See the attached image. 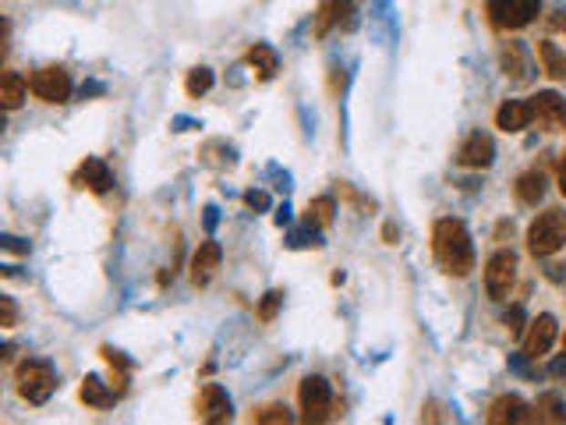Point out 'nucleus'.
<instances>
[{"label": "nucleus", "instance_id": "nucleus-7", "mask_svg": "<svg viewBox=\"0 0 566 425\" xmlns=\"http://www.w3.org/2000/svg\"><path fill=\"white\" fill-rule=\"evenodd\" d=\"M29 89L43 103H64L71 96V75L64 67H39L29 78Z\"/></svg>", "mask_w": 566, "mask_h": 425}, {"label": "nucleus", "instance_id": "nucleus-25", "mask_svg": "<svg viewBox=\"0 0 566 425\" xmlns=\"http://www.w3.org/2000/svg\"><path fill=\"white\" fill-rule=\"evenodd\" d=\"M184 89H188V96H191V99L206 96V92L212 89V71H209V67H191V71H188V82H184Z\"/></svg>", "mask_w": 566, "mask_h": 425}, {"label": "nucleus", "instance_id": "nucleus-18", "mask_svg": "<svg viewBox=\"0 0 566 425\" xmlns=\"http://www.w3.org/2000/svg\"><path fill=\"white\" fill-rule=\"evenodd\" d=\"M244 64H248L259 78H273V75L280 71V57H276V50L266 47V43H255V47L244 54Z\"/></svg>", "mask_w": 566, "mask_h": 425}, {"label": "nucleus", "instance_id": "nucleus-30", "mask_svg": "<svg viewBox=\"0 0 566 425\" xmlns=\"http://www.w3.org/2000/svg\"><path fill=\"white\" fill-rule=\"evenodd\" d=\"M244 202H248L252 210H262V206H266V195H262V192H248V199H244Z\"/></svg>", "mask_w": 566, "mask_h": 425}, {"label": "nucleus", "instance_id": "nucleus-14", "mask_svg": "<svg viewBox=\"0 0 566 425\" xmlns=\"http://www.w3.org/2000/svg\"><path fill=\"white\" fill-rule=\"evenodd\" d=\"M220 259H223V252H220V244L216 242L199 244L195 255H191V284H195V287H206L209 280L216 276V270H220Z\"/></svg>", "mask_w": 566, "mask_h": 425}, {"label": "nucleus", "instance_id": "nucleus-23", "mask_svg": "<svg viewBox=\"0 0 566 425\" xmlns=\"http://www.w3.org/2000/svg\"><path fill=\"white\" fill-rule=\"evenodd\" d=\"M333 216H336V202H333L329 195H319V199H312V202H308L304 223H308V227H329V223H333Z\"/></svg>", "mask_w": 566, "mask_h": 425}, {"label": "nucleus", "instance_id": "nucleus-5", "mask_svg": "<svg viewBox=\"0 0 566 425\" xmlns=\"http://www.w3.org/2000/svg\"><path fill=\"white\" fill-rule=\"evenodd\" d=\"M301 411H304V422H326L333 415V387L323 376H304L298 387Z\"/></svg>", "mask_w": 566, "mask_h": 425}, {"label": "nucleus", "instance_id": "nucleus-4", "mask_svg": "<svg viewBox=\"0 0 566 425\" xmlns=\"http://www.w3.org/2000/svg\"><path fill=\"white\" fill-rule=\"evenodd\" d=\"M513 284H517V255L509 248L492 252L489 263H485V291H489V298L507 302Z\"/></svg>", "mask_w": 566, "mask_h": 425}, {"label": "nucleus", "instance_id": "nucleus-15", "mask_svg": "<svg viewBox=\"0 0 566 425\" xmlns=\"http://www.w3.org/2000/svg\"><path fill=\"white\" fill-rule=\"evenodd\" d=\"M75 184H78V188H89L92 195H103V192H110L114 178H110V167H107L103 160L89 156V160H86V163L78 167V174H75Z\"/></svg>", "mask_w": 566, "mask_h": 425}, {"label": "nucleus", "instance_id": "nucleus-19", "mask_svg": "<svg viewBox=\"0 0 566 425\" xmlns=\"http://www.w3.org/2000/svg\"><path fill=\"white\" fill-rule=\"evenodd\" d=\"M513 188H517V199H520L524 206H538V202L545 199V174H541L538 167L535 171H524Z\"/></svg>", "mask_w": 566, "mask_h": 425}, {"label": "nucleus", "instance_id": "nucleus-29", "mask_svg": "<svg viewBox=\"0 0 566 425\" xmlns=\"http://www.w3.org/2000/svg\"><path fill=\"white\" fill-rule=\"evenodd\" d=\"M0 312H4L0 327H4V330H11V327H15V316H18V312H15V302H11V298H0Z\"/></svg>", "mask_w": 566, "mask_h": 425}, {"label": "nucleus", "instance_id": "nucleus-26", "mask_svg": "<svg viewBox=\"0 0 566 425\" xmlns=\"http://www.w3.org/2000/svg\"><path fill=\"white\" fill-rule=\"evenodd\" d=\"M252 422H262V425H287L291 422V411L283 404H266L259 411H252Z\"/></svg>", "mask_w": 566, "mask_h": 425}, {"label": "nucleus", "instance_id": "nucleus-16", "mask_svg": "<svg viewBox=\"0 0 566 425\" xmlns=\"http://www.w3.org/2000/svg\"><path fill=\"white\" fill-rule=\"evenodd\" d=\"M531 121H535V114H531V103H524V99H507V103L496 110V128H503L509 135L524 131Z\"/></svg>", "mask_w": 566, "mask_h": 425}, {"label": "nucleus", "instance_id": "nucleus-17", "mask_svg": "<svg viewBox=\"0 0 566 425\" xmlns=\"http://www.w3.org/2000/svg\"><path fill=\"white\" fill-rule=\"evenodd\" d=\"M78 397H82V404H89V408H96V411H103V408H110V404L118 400V390H110L99 376H86Z\"/></svg>", "mask_w": 566, "mask_h": 425}, {"label": "nucleus", "instance_id": "nucleus-22", "mask_svg": "<svg viewBox=\"0 0 566 425\" xmlns=\"http://www.w3.org/2000/svg\"><path fill=\"white\" fill-rule=\"evenodd\" d=\"M538 61H541V71L549 75V78H566V57L560 54V47L552 43V39H541L538 43Z\"/></svg>", "mask_w": 566, "mask_h": 425}, {"label": "nucleus", "instance_id": "nucleus-33", "mask_svg": "<svg viewBox=\"0 0 566 425\" xmlns=\"http://www.w3.org/2000/svg\"><path fill=\"white\" fill-rule=\"evenodd\" d=\"M383 234H386V242H389V244H396V242H393V238H396V231H393V223H386V231H383Z\"/></svg>", "mask_w": 566, "mask_h": 425}, {"label": "nucleus", "instance_id": "nucleus-32", "mask_svg": "<svg viewBox=\"0 0 566 425\" xmlns=\"http://www.w3.org/2000/svg\"><path fill=\"white\" fill-rule=\"evenodd\" d=\"M560 192H563V199H566V156L560 160Z\"/></svg>", "mask_w": 566, "mask_h": 425}, {"label": "nucleus", "instance_id": "nucleus-11", "mask_svg": "<svg viewBox=\"0 0 566 425\" xmlns=\"http://www.w3.org/2000/svg\"><path fill=\"white\" fill-rule=\"evenodd\" d=\"M351 15H355V4L351 0H319V11H315V39H323L329 29H340V26H351Z\"/></svg>", "mask_w": 566, "mask_h": 425}, {"label": "nucleus", "instance_id": "nucleus-3", "mask_svg": "<svg viewBox=\"0 0 566 425\" xmlns=\"http://www.w3.org/2000/svg\"><path fill=\"white\" fill-rule=\"evenodd\" d=\"M15 383H18L22 400H29V404H46L54 397V390H57V376H54L50 362H36V358L18 365Z\"/></svg>", "mask_w": 566, "mask_h": 425}, {"label": "nucleus", "instance_id": "nucleus-27", "mask_svg": "<svg viewBox=\"0 0 566 425\" xmlns=\"http://www.w3.org/2000/svg\"><path fill=\"white\" fill-rule=\"evenodd\" d=\"M280 305H283V295H280V291H269L266 298H262V305H259V319H262V323H273L276 312H280Z\"/></svg>", "mask_w": 566, "mask_h": 425}, {"label": "nucleus", "instance_id": "nucleus-1", "mask_svg": "<svg viewBox=\"0 0 566 425\" xmlns=\"http://www.w3.org/2000/svg\"><path fill=\"white\" fill-rule=\"evenodd\" d=\"M432 252L439 259V266L447 270L449 276H468L475 270V244H471V234L460 220L453 216H443L436 220L432 227Z\"/></svg>", "mask_w": 566, "mask_h": 425}, {"label": "nucleus", "instance_id": "nucleus-28", "mask_svg": "<svg viewBox=\"0 0 566 425\" xmlns=\"http://www.w3.org/2000/svg\"><path fill=\"white\" fill-rule=\"evenodd\" d=\"M507 330L513 337L520 334V330H524V308H520V305H513V308H509L507 312Z\"/></svg>", "mask_w": 566, "mask_h": 425}, {"label": "nucleus", "instance_id": "nucleus-31", "mask_svg": "<svg viewBox=\"0 0 566 425\" xmlns=\"http://www.w3.org/2000/svg\"><path fill=\"white\" fill-rule=\"evenodd\" d=\"M4 248H11V252H29V244H22L15 234H4Z\"/></svg>", "mask_w": 566, "mask_h": 425}, {"label": "nucleus", "instance_id": "nucleus-13", "mask_svg": "<svg viewBox=\"0 0 566 425\" xmlns=\"http://www.w3.org/2000/svg\"><path fill=\"white\" fill-rule=\"evenodd\" d=\"M492 425H507V422H538V411L531 404H524L520 397H499L492 400L489 415H485Z\"/></svg>", "mask_w": 566, "mask_h": 425}, {"label": "nucleus", "instance_id": "nucleus-20", "mask_svg": "<svg viewBox=\"0 0 566 425\" xmlns=\"http://www.w3.org/2000/svg\"><path fill=\"white\" fill-rule=\"evenodd\" d=\"M26 92H29V82L18 71H4V82H0V103H4V110H18L26 103Z\"/></svg>", "mask_w": 566, "mask_h": 425}, {"label": "nucleus", "instance_id": "nucleus-21", "mask_svg": "<svg viewBox=\"0 0 566 425\" xmlns=\"http://www.w3.org/2000/svg\"><path fill=\"white\" fill-rule=\"evenodd\" d=\"M499 64H503V75L513 82H528V57H524V47L520 43H507L499 50Z\"/></svg>", "mask_w": 566, "mask_h": 425}, {"label": "nucleus", "instance_id": "nucleus-10", "mask_svg": "<svg viewBox=\"0 0 566 425\" xmlns=\"http://www.w3.org/2000/svg\"><path fill=\"white\" fill-rule=\"evenodd\" d=\"M556 334H560V327H556V316L541 312L538 319H531V323H528V334H524V355H528V358H541V355L552 347Z\"/></svg>", "mask_w": 566, "mask_h": 425}, {"label": "nucleus", "instance_id": "nucleus-2", "mask_svg": "<svg viewBox=\"0 0 566 425\" xmlns=\"http://www.w3.org/2000/svg\"><path fill=\"white\" fill-rule=\"evenodd\" d=\"M566 244V212L563 210H545L538 212L528 227V252L545 259V255H556Z\"/></svg>", "mask_w": 566, "mask_h": 425}, {"label": "nucleus", "instance_id": "nucleus-6", "mask_svg": "<svg viewBox=\"0 0 566 425\" xmlns=\"http://www.w3.org/2000/svg\"><path fill=\"white\" fill-rule=\"evenodd\" d=\"M541 7V0H489V15L499 29H524L531 26Z\"/></svg>", "mask_w": 566, "mask_h": 425}, {"label": "nucleus", "instance_id": "nucleus-12", "mask_svg": "<svg viewBox=\"0 0 566 425\" xmlns=\"http://www.w3.org/2000/svg\"><path fill=\"white\" fill-rule=\"evenodd\" d=\"M492 160H496V142H492L489 135H481V131L468 135L464 146H460V152H457V163H460V167H471V171L489 167Z\"/></svg>", "mask_w": 566, "mask_h": 425}, {"label": "nucleus", "instance_id": "nucleus-8", "mask_svg": "<svg viewBox=\"0 0 566 425\" xmlns=\"http://www.w3.org/2000/svg\"><path fill=\"white\" fill-rule=\"evenodd\" d=\"M195 415L209 425H220V422H231L234 408H231V397L220 383H206L202 394H199V404H195Z\"/></svg>", "mask_w": 566, "mask_h": 425}, {"label": "nucleus", "instance_id": "nucleus-9", "mask_svg": "<svg viewBox=\"0 0 566 425\" xmlns=\"http://www.w3.org/2000/svg\"><path fill=\"white\" fill-rule=\"evenodd\" d=\"M531 114L541 131H556L560 124H566V99L560 92H538L531 96Z\"/></svg>", "mask_w": 566, "mask_h": 425}, {"label": "nucleus", "instance_id": "nucleus-24", "mask_svg": "<svg viewBox=\"0 0 566 425\" xmlns=\"http://www.w3.org/2000/svg\"><path fill=\"white\" fill-rule=\"evenodd\" d=\"M535 411H538V422H566L563 404H560V397H552V394L538 397Z\"/></svg>", "mask_w": 566, "mask_h": 425}]
</instances>
